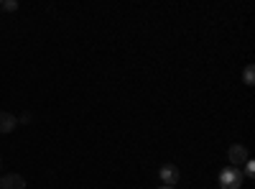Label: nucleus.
Returning a JSON list of instances; mask_svg holds the SVG:
<instances>
[{
  "label": "nucleus",
  "instance_id": "f257e3e1",
  "mask_svg": "<svg viewBox=\"0 0 255 189\" xmlns=\"http://www.w3.org/2000/svg\"><path fill=\"white\" fill-rule=\"evenodd\" d=\"M243 174L240 169H235V166H225V169L220 172V189H240L243 187Z\"/></svg>",
  "mask_w": 255,
  "mask_h": 189
},
{
  "label": "nucleus",
  "instance_id": "f03ea898",
  "mask_svg": "<svg viewBox=\"0 0 255 189\" xmlns=\"http://www.w3.org/2000/svg\"><path fill=\"white\" fill-rule=\"evenodd\" d=\"M227 159H230V166H235V169H240V166H243V164H245L250 156H248V149H245V146L235 143V146H230Z\"/></svg>",
  "mask_w": 255,
  "mask_h": 189
},
{
  "label": "nucleus",
  "instance_id": "7ed1b4c3",
  "mask_svg": "<svg viewBox=\"0 0 255 189\" xmlns=\"http://www.w3.org/2000/svg\"><path fill=\"white\" fill-rule=\"evenodd\" d=\"M161 182H163V187H168V189H174V187L179 184V169H176L174 164L161 166Z\"/></svg>",
  "mask_w": 255,
  "mask_h": 189
},
{
  "label": "nucleus",
  "instance_id": "20e7f679",
  "mask_svg": "<svg viewBox=\"0 0 255 189\" xmlns=\"http://www.w3.org/2000/svg\"><path fill=\"white\" fill-rule=\"evenodd\" d=\"M0 189H26V179L20 174H5L0 177Z\"/></svg>",
  "mask_w": 255,
  "mask_h": 189
},
{
  "label": "nucleus",
  "instance_id": "39448f33",
  "mask_svg": "<svg viewBox=\"0 0 255 189\" xmlns=\"http://www.w3.org/2000/svg\"><path fill=\"white\" fill-rule=\"evenodd\" d=\"M15 125H18V118L10 115V113H0V133H10L15 131Z\"/></svg>",
  "mask_w": 255,
  "mask_h": 189
},
{
  "label": "nucleus",
  "instance_id": "423d86ee",
  "mask_svg": "<svg viewBox=\"0 0 255 189\" xmlns=\"http://www.w3.org/2000/svg\"><path fill=\"white\" fill-rule=\"evenodd\" d=\"M243 79H245V85H248V87H253V85H255V67H253V64H248V67H245Z\"/></svg>",
  "mask_w": 255,
  "mask_h": 189
},
{
  "label": "nucleus",
  "instance_id": "0eeeda50",
  "mask_svg": "<svg viewBox=\"0 0 255 189\" xmlns=\"http://www.w3.org/2000/svg\"><path fill=\"white\" fill-rule=\"evenodd\" d=\"M243 166H245V177H248V179H253V177H255V161H253V159H248Z\"/></svg>",
  "mask_w": 255,
  "mask_h": 189
},
{
  "label": "nucleus",
  "instance_id": "6e6552de",
  "mask_svg": "<svg viewBox=\"0 0 255 189\" xmlns=\"http://www.w3.org/2000/svg\"><path fill=\"white\" fill-rule=\"evenodd\" d=\"M0 8L8 10V13H13V10H18V0H5V3H0Z\"/></svg>",
  "mask_w": 255,
  "mask_h": 189
},
{
  "label": "nucleus",
  "instance_id": "1a4fd4ad",
  "mask_svg": "<svg viewBox=\"0 0 255 189\" xmlns=\"http://www.w3.org/2000/svg\"><path fill=\"white\" fill-rule=\"evenodd\" d=\"M18 123H20V125H28V123H31V113H23Z\"/></svg>",
  "mask_w": 255,
  "mask_h": 189
},
{
  "label": "nucleus",
  "instance_id": "9d476101",
  "mask_svg": "<svg viewBox=\"0 0 255 189\" xmlns=\"http://www.w3.org/2000/svg\"><path fill=\"white\" fill-rule=\"evenodd\" d=\"M158 189H168V187H158Z\"/></svg>",
  "mask_w": 255,
  "mask_h": 189
},
{
  "label": "nucleus",
  "instance_id": "9b49d317",
  "mask_svg": "<svg viewBox=\"0 0 255 189\" xmlns=\"http://www.w3.org/2000/svg\"><path fill=\"white\" fill-rule=\"evenodd\" d=\"M0 166H3V159H0Z\"/></svg>",
  "mask_w": 255,
  "mask_h": 189
}]
</instances>
